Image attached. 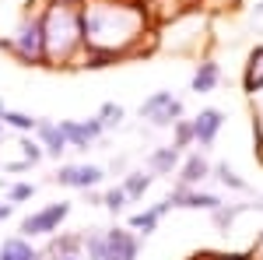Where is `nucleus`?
Segmentation results:
<instances>
[{
  "instance_id": "26",
  "label": "nucleus",
  "mask_w": 263,
  "mask_h": 260,
  "mask_svg": "<svg viewBox=\"0 0 263 260\" xmlns=\"http://www.w3.org/2000/svg\"><path fill=\"white\" fill-rule=\"evenodd\" d=\"M32 194H35V186H32V183H18V186H11L7 200H11V204H21V200H28Z\"/></svg>"
},
{
  "instance_id": "19",
  "label": "nucleus",
  "mask_w": 263,
  "mask_h": 260,
  "mask_svg": "<svg viewBox=\"0 0 263 260\" xmlns=\"http://www.w3.org/2000/svg\"><path fill=\"white\" fill-rule=\"evenodd\" d=\"M214 176L228 186V190H235V194H253V186L235 172V169H228V162H221V165H214Z\"/></svg>"
},
{
  "instance_id": "3",
  "label": "nucleus",
  "mask_w": 263,
  "mask_h": 260,
  "mask_svg": "<svg viewBox=\"0 0 263 260\" xmlns=\"http://www.w3.org/2000/svg\"><path fill=\"white\" fill-rule=\"evenodd\" d=\"M0 49L14 53L21 63L39 67L46 63V32H42V18H25L14 32V39H0Z\"/></svg>"
},
{
  "instance_id": "8",
  "label": "nucleus",
  "mask_w": 263,
  "mask_h": 260,
  "mask_svg": "<svg viewBox=\"0 0 263 260\" xmlns=\"http://www.w3.org/2000/svg\"><path fill=\"white\" fill-rule=\"evenodd\" d=\"M172 207H190V211H218L221 207V197L218 194H207V190H197V186H176L172 194Z\"/></svg>"
},
{
  "instance_id": "15",
  "label": "nucleus",
  "mask_w": 263,
  "mask_h": 260,
  "mask_svg": "<svg viewBox=\"0 0 263 260\" xmlns=\"http://www.w3.org/2000/svg\"><path fill=\"white\" fill-rule=\"evenodd\" d=\"M172 207V200H162V204H155V207H147V211H137V215H130V229L134 232H141V236H151L155 229H158V221L165 218V211Z\"/></svg>"
},
{
  "instance_id": "23",
  "label": "nucleus",
  "mask_w": 263,
  "mask_h": 260,
  "mask_svg": "<svg viewBox=\"0 0 263 260\" xmlns=\"http://www.w3.org/2000/svg\"><path fill=\"white\" fill-rule=\"evenodd\" d=\"M172 134H176V137H172V144H176V148H190V144H197V134H193V120H179L176 123V127H172Z\"/></svg>"
},
{
  "instance_id": "4",
  "label": "nucleus",
  "mask_w": 263,
  "mask_h": 260,
  "mask_svg": "<svg viewBox=\"0 0 263 260\" xmlns=\"http://www.w3.org/2000/svg\"><path fill=\"white\" fill-rule=\"evenodd\" d=\"M141 116L151 127H176L182 120V99H176L172 92H155L141 102Z\"/></svg>"
},
{
  "instance_id": "12",
  "label": "nucleus",
  "mask_w": 263,
  "mask_h": 260,
  "mask_svg": "<svg viewBox=\"0 0 263 260\" xmlns=\"http://www.w3.org/2000/svg\"><path fill=\"white\" fill-rule=\"evenodd\" d=\"M35 141L46 148V159H60L63 151L70 148L67 137H63V130H60V123H53V120H39V127H35Z\"/></svg>"
},
{
  "instance_id": "11",
  "label": "nucleus",
  "mask_w": 263,
  "mask_h": 260,
  "mask_svg": "<svg viewBox=\"0 0 263 260\" xmlns=\"http://www.w3.org/2000/svg\"><path fill=\"white\" fill-rule=\"evenodd\" d=\"M179 165H182V151L176 144L155 148V151L147 155V172H151V176H172V172H179Z\"/></svg>"
},
{
  "instance_id": "13",
  "label": "nucleus",
  "mask_w": 263,
  "mask_h": 260,
  "mask_svg": "<svg viewBox=\"0 0 263 260\" xmlns=\"http://www.w3.org/2000/svg\"><path fill=\"white\" fill-rule=\"evenodd\" d=\"M211 172H214V169H211V162L203 159V151H193V155L182 159L176 180H179V186H200V180H207Z\"/></svg>"
},
{
  "instance_id": "17",
  "label": "nucleus",
  "mask_w": 263,
  "mask_h": 260,
  "mask_svg": "<svg viewBox=\"0 0 263 260\" xmlns=\"http://www.w3.org/2000/svg\"><path fill=\"white\" fill-rule=\"evenodd\" d=\"M246 92L249 95H256L263 92V46H256L253 53H249V67H246Z\"/></svg>"
},
{
  "instance_id": "21",
  "label": "nucleus",
  "mask_w": 263,
  "mask_h": 260,
  "mask_svg": "<svg viewBox=\"0 0 263 260\" xmlns=\"http://www.w3.org/2000/svg\"><path fill=\"white\" fill-rule=\"evenodd\" d=\"M105 253H109L105 232H88V236H84V257L88 260H105Z\"/></svg>"
},
{
  "instance_id": "5",
  "label": "nucleus",
  "mask_w": 263,
  "mask_h": 260,
  "mask_svg": "<svg viewBox=\"0 0 263 260\" xmlns=\"http://www.w3.org/2000/svg\"><path fill=\"white\" fill-rule=\"evenodd\" d=\"M67 215H70V204L67 200L49 204V207H42V211H35V215H28V218L21 221V236L25 239H32V236H53Z\"/></svg>"
},
{
  "instance_id": "28",
  "label": "nucleus",
  "mask_w": 263,
  "mask_h": 260,
  "mask_svg": "<svg viewBox=\"0 0 263 260\" xmlns=\"http://www.w3.org/2000/svg\"><path fill=\"white\" fill-rule=\"evenodd\" d=\"M256 250H260V253H263V236H260V239H256Z\"/></svg>"
},
{
  "instance_id": "6",
  "label": "nucleus",
  "mask_w": 263,
  "mask_h": 260,
  "mask_svg": "<svg viewBox=\"0 0 263 260\" xmlns=\"http://www.w3.org/2000/svg\"><path fill=\"white\" fill-rule=\"evenodd\" d=\"M60 130H63V137H67V144L78 148V151H88V144H95L105 134L99 116H91V120H60Z\"/></svg>"
},
{
  "instance_id": "27",
  "label": "nucleus",
  "mask_w": 263,
  "mask_h": 260,
  "mask_svg": "<svg viewBox=\"0 0 263 260\" xmlns=\"http://www.w3.org/2000/svg\"><path fill=\"white\" fill-rule=\"evenodd\" d=\"M11 215H14V204H11V200H7V204H0V221L11 218Z\"/></svg>"
},
{
  "instance_id": "14",
  "label": "nucleus",
  "mask_w": 263,
  "mask_h": 260,
  "mask_svg": "<svg viewBox=\"0 0 263 260\" xmlns=\"http://www.w3.org/2000/svg\"><path fill=\"white\" fill-rule=\"evenodd\" d=\"M218 81H221V67L214 60H203V63H197V71H193V78H190V88H193L197 95H207V92L218 88Z\"/></svg>"
},
{
  "instance_id": "32",
  "label": "nucleus",
  "mask_w": 263,
  "mask_h": 260,
  "mask_svg": "<svg viewBox=\"0 0 263 260\" xmlns=\"http://www.w3.org/2000/svg\"><path fill=\"white\" fill-rule=\"evenodd\" d=\"M0 130H4V116H0Z\"/></svg>"
},
{
  "instance_id": "1",
  "label": "nucleus",
  "mask_w": 263,
  "mask_h": 260,
  "mask_svg": "<svg viewBox=\"0 0 263 260\" xmlns=\"http://www.w3.org/2000/svg\"><path fill=\"white\" fill-rule=\"evenodd\" d=\"M84 25V49H102L120 60L130 42L141 39L144 14L137 4H120V0H91L81 7Z\"/></svg>"
},
{
  "instance_id": "29",
  "label": "nucleus",
  "mask_w": 263,
  "mask_h": 260,
  "mask_svg": "<svg viewBox=\"0 0 263 260\" xmlns=\"http://www.w3.org/2000/svg\"><path fill=\"white\" fill-rule=\"evenodd\" d=\"M218 260H246V257H218Z\"/></svg>"
},
{
  "instance_id": "10",
  "label": "nucleus",
  "mask_w": 263,
  "mask_h": 260,
  "mask_svg": "<svg viewBox=\"0 0 263 260\" xmlns=\"http://www.w3.org/2000/svg\"><path fill=\"white\" fill-rule=\"evenodd\" d=\"M105 239H109V253H105V260H137L141 242H137L134 232H126V229H109Z\"/></svg>"
},
{
  "instance_id": "22",
  "label": "nucleus",
  "mask_w": 263,
  "mask_h": 260,
  "mask_svg": "<svg viewBox=\"0 0 263 260\" xmlns=\"http://www.w3.org/2000/svg\"><path fill=\"white\" fill-rule=\"evenodd\" d=\"M123 116H126V109H123L120 102H102V109H99V120L105 130H112V127H120Z\"/></svg>"
},
{
  "instance_id": "24",
  "label": "nucleus",
  "mask_w": 263,
  "mask_h": 260,
  "mask_svg": "<svg viewBox=\"0 0 263 260\" xmlns=\"http://www.w3.org/2000/svg\"><path fill=\"white\" fill-rule=\"evenodd\" d=\"M126 204H130V197H126V190H123V186H112V190H105V197H102V207H109L112 215H120Z\"/></svg>"
},
{
  "instance_id": "2",
  "label": "nucleus",
  "mask_w": 263,
  "mask_h": 260,
  "mask_svg": "<svg viewBox=\"0 0 263 260\" xmlns=\"http://www.w3.org/2000/svg\"><path fill=\"white\" fill-rule=\"evenodd\" d=\"M42 32H46V63L49 67H63V63H70L78 49H84L81 11L74 4L53 0L42 14Z\"/></svg>"
},
{
  "instance_id": "25",
  "label": "nucleus",
  "mask_w": 263,
  "mask_h": 260,
  "mask_svg": "<svg viewBox=\"0 0 263 260\" xmlns=\"http://www.w3.org/2000/svg\"><path fill=\"white\" fill-rule=\"evenodd\" d=\"M21 151H25V162H32V165H39V162L46 159V148H42L39 141H32L28 134L21 137Z\"/></svg>"
},
{
  "instance_id": "33",
  "label": "nucleus",
  "mask_w": 263,
  "mask_h": 260,
  "mask_svg": "<svg viewBox=\"0 0 263 260\" xmlns=\"http://www.w3.org/2000/svg\"><path fill=\"white\" fill-rule=\"evenodd\" d=\"M260 11H263V0H260Z\"/></svg>"
},
{
  "instance_id": "30",
  "label": "nucleus",
  "mask_w": 263,
  "mask_h": 260,
  "mask_svg": "<svg viewBox=\"0 0 263 260\" xmlns=\"http://www.w3.org/2000/svg\"><path fill=\"white\" fill-rule=\"evenodd\" d=\"M57 260H81V257H57Z\"/></svg>"
},
{
  "instance_id": "31",
  "label": "nucleus",
  "mask_w": 263,
  "mask_h": 260,
  "mask_svg": "<svg viewBox=\"0 0 263 260\" xmlns=\"http://www.w3.org/2000/svg\"><path fill=\"white\" fill-rule=\"evenodd\" d=\"M0 116H4V102H0Z\"/></svg>"
},
{
  "instance_id": "20",
  "label": "nucleus",
  "mask_w": 263,
  "mask_h": 260,
  "mask_svg": "<svg viewBox=\"0 0 263 260\" xmlns=\"http://www.w3.org/2000/svg\"><path fill=\"white\" fill-rule=\"evenodd\" d=\"M4 127H14V130H21V134H35L39 120L28 116V113H18V109H4Z\"/></svg>"
},
{
  "instance_id": "18",
  "label": "nucleus",
  "mask_w": 263,
  "mask_h": 260,
  "mask_svg": "<svg viewBox=\"0 0 263 260\" xmlns=\"http://www.w3.org/2000/svg\"><path fill=\"white\" fill-rule=\"evenodd\" d=\"M151 180H155L151 172H130V176H126V180H123L120 186L126 190V197H130V200H141L144 194L151 190Z\"/></svg>"
},
{
  "instance_id": "9",
  "label": "nucleus",
  "mask_w": 263,
  "mask_h": 260,
  "mask_svg": "<svg viewBox=\"0 0 263 260\" xmlns=\"http://www.w3.org/2000/svg\"><path fill=\"white\" fill-rule=\"evenodd\" d=\"M224 127V113L221 109H214V106H207V109H200L197 116H193V134H197V144L203 148H214V141H218V134H221Z\"/></svg>"
},
{
  "instance_id": "7",
  "label": "nucleus",
  "mask_w": 263,
  "mask_h": 260,
  "mask_svg": "<svg viewBox=\"0 0 263 260\" xmlns=\"http://www.w3.org/2000/svg\"><path fill=\"white\" fill-rule=\"evenodd\" d=\"M105 180V172H102L99 165H60L57 169V176L53 183H60V186H70V190H95L99 183Z\"/></svg>"
},
{
  "instance_id": "16",
  "label": "nucleus",
  "mask_w": 263,
  "mask_h": 260,
  "mask_svg": "<svg viewBox=\"0 0 263 260\" xmlns=\"http://www.w3.org/2000/svg\"><path fill=\"white\" fill-rule=\"evenodd\" d=\"M0 260H42V257L32 250V242L25 239V236H14V239H4Z\"/></svg>"
}]
</instances>
